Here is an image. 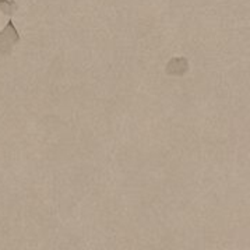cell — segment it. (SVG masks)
Returning a JSON list of instances; mask_svg holds the SVG:
<instances>
[{"label": "cell", "mask_w": 250, "mask_h": 250, "mask_svg": "<svg viewBox=\"0 0 250 250\" xmlns=\"http://www.w3.org/2000/svg\"><path fill=\"white\" fill-rule=\"evenodd\" d=\"M20 42V34L16 28L13 20L7 21L6 27L0 31V55L9 56L13 52V48Z\"/></svg>", "instance_id": "cell-1"}, {"label": "cell", "mask_w": 250, "mask_h": 250, "mask_svg": "<svg viewBox=\"0 0 250 250\" xmlns=\"http://www.w3.org/2000/svg\"><path fill=\"white\" fill-rule=\"evenodd\" d=\"M165 71H167L168 76L182 77L189 71V60L186 58H172L167 63Z\"/></svg>", "instance_id": "cell-2"}, {"label": "cell", "mask_w": 250, "mask_h": 250, "mask_svg": "<svg viewBox=\"0 0 250 250\" xmlns=\"http://www.w3.org/2000/svg\"><path fill=\"white\" fill-rule=\"evenodd\" d=\"M19 9V4L16 1H7V0H0V11L11 16L14 11Z\"/></svg>", "instance_id": "cell-3"}]
</instances>
